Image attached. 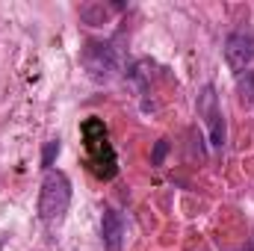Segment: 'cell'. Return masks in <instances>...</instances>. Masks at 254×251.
Returning <instances> with one entry per match:
<instances>
[{"mask_svg": "<svg viewBox=\"0 0 254 251\" xmlns=\"http://www.w3.org/2000/svg\"><path fill=\"white\" fill-rule=\"evenodd\" d=\"M57 154H60V142H48V148H45V160H42V163L51 166V160H54Z\"/></svg>", "mask_w": 254, "mask_h": 251, "instance_id": "9c48e42d", "label": "cell"}, {"mask_svg": "<svg viewBox=\"0 0 254 251\" xmlns=\"http://www.w3.org/2000/svg\"><path fill=\"white\" fill-rule=\"evenodd\" d=\"M80 60H83V68L89 71V77H95L101 83L113 80L122 68V57L110 42H86Z\"/></svg>", "mask_w": 254, "mask_h": 251, "instance_id": "3957f363", "label": "cell"}, {"mask_svg": "<svg viewBox=\"0 0 254 251\" xmlns=\"http://www.w3.org/2000/svg\"><path fill=\"white\" fill-rule=\"evenodd\" d=\"M101 240H104V251H122L127 240V225L125 216L116 207H107L101 216Z\"/></svg>", "mask_w": 254, "mask_h": 251, "instance_id": "8992f818", "label": "cell"}, {"mask_svg": "<svg viewBox=\"0 0 254 251\" xmlns=\"http://www.w3.org/2000/svg\"><path fill=\"white\" fill-rule=\"evenodd\" d=\"M68 204H71V181L60 169H48L42 178V189H39V219L48 225L60 222Z\"/></svg>", "mask_w": 254, "mask_h": 251, "instance_id": "7a4b0ae2", "label": "cell"}, {"mask_svg": "<svg viewBox=\"0 0 254 251\" xmlns=\"http://www.w3.org/2000/svg\"><path fill=\"white\" fill-rule=\"evenodd\" d=\"M254 60V33L249 30H237L225 39V63L231 71L243 74Z\"/></svg>", "mask_w": 254, "mask_h": 251, "instance_id": "5b68a950", "label": "cell"}, {"mask_svg": "<svg viewBox=\"0 0 254 251\" xmlns=\"http://www.w3.org/2000/svg\"><path fill=\"white\" fill-rule=\"evenodd\" d=\"M166 154H169V142H166V139H160V142L154 145V154H151V163H154V166H163V160H166Z\"/></svg>", "mask_w": 254, "mask_h": 251, "instance_id": "ba28073f", "label": "cell"}, {"mask_svg": "<svg viewBox=\"0 0 254 251\" xmlns=\"http://www.w3.org/2000/svg\"><path fill=\"white\" fill-rule=\"evenodd\" d=\"M237 92H240V104H243V107H254V71L240 74Z\"/></svg>", "mask_w": 254, "mask_h": 251, "instance_id": "52a82bcc", "label": "cell"}, {"mask_svg": "<svg viewBox=\"0 0 254 251\" xmlns=\"http://www.w3.org/2000/svg\"><path fill=\"white\" fill-rule=\"evenodd\" d=\"M83 139H86V151H89V169L104 181L116 178L119 160H116V151L107 139V125L101 119H86L83 122Z\"/></svg>", "mask_w": 254, "mask_h": 251, "instance_id": "6da1fadb", "label": "cell"}, {"mask_svg": "<svg viewBox=\"0 0 254 251\" xmlns=\"http://www.w3.org/2000/svg\"><path fill=\"white\" fill-rule=\"evenodd\" d=\"M198 119L207 125L210 133V145L213 148H225V116H222V107H219V95H216V86H204L201 95H198Z\"/></svg>", "mask_w": 254, "mask_h": 251, "instance_id": "277c9868", "label": "cell"}]
</instances>
